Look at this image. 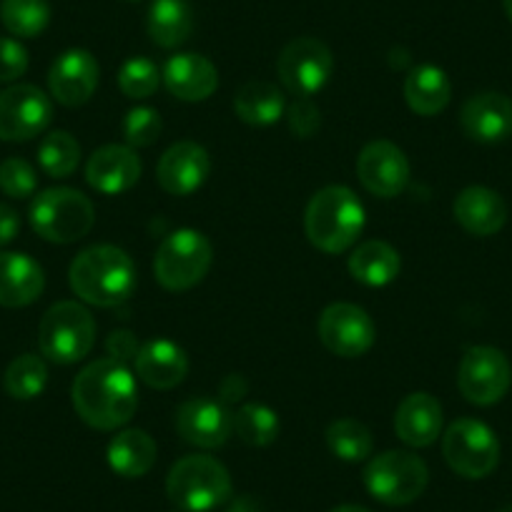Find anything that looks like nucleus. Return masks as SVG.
<instances>
[{"mask_svg":"<svg viewBox=\"0 0 512 512\" xmlns=\"http://www.w3.org/2000/svg\"><path fill=\"white\" fill-rule=\"evenodd\" d=\"M73 407L93 430L111 432L128 425L139 407V390L131 369L116 359H96L73 382Z\"/></svg>","mask_w":512,"mask_h":512,"instance_id":"f257e3e1","label":"nucleus"},{"mask_svg":"<svg viewBox=\"0 0 512 512\" xmlns=\"http://www.w3.org/2000/svg\"><path fill=\"white\" fill-rule=\"evenodd\" d=\"M68 282L76 297L93 307H118L136 289V267L131 256L111 244L83 249L68 269Z\"/></svg>","mask_w":512,"mask_h":512,"instance_id":"f03ea898","label":"nucleus"},{"mask_svg":"<svg viewBox=\"0 0 512 512\" xmlns=\"http://www.w3.org/2000/svg\"><path fill=\"white\" fill-rule=\"evenodd\" d=\"M362 201L347 186H324L309 199L304 211L307 239L324 254H342L357 244L364 229Z\"/></svg>","mask_w":512,"mask_h":512,"instance_id":"7ed1b4c3","label":"nucleus"},{"mask_svg":"<svg viewBox=\"0 0 512 512\" xmlns=\"http://www.w3.org/2000/svg\"><path fill=\"white\" fill-rule=\"evenodd\" d=\"M166 495L184 512H209L229 500L231 475L214 457L189 455L169 470Z\"/></svg>","mask_w":512,"mask_h":512,"instance_id":"20e7f679","label":"nucleus"},{"mask_svg":"<svg viewBox=\"0 0 512 512\" xmlns=\"http://www.w3.org/2000/svg\"><path fill=\"white\" fill-rule=\"evenodd\" d=\"M96 209L91 199L76 189H46L31 204V226L41 239L53 244H73L91 231Z\"/></svg>","mask_w":512,"mask_h":512,"instance_id":"39448f33","label":"nucleus"},{"mask_svg":"<svg viewBox=\"0 0 512 512\" xmlns=\"http://www.w3.org/2000/svg\"><path fill=\"white\" fill-rule=\"evenodd\" d=\"M211 262V241L196 229H179L161 241L154 259V274L169 292H186L204 282Z\"/></svg>","mask_w":512,"mask_h":512,"instance_id":"423d86ee","label":"nucleus"},{"mask_svg":"<svg viewBox=\"0 0 512 512\" xmlns=\"http://www.w3.org/2000/svg\"><path fill=\"white\" fill-rule=\"evenodd\" d=\"M96 342V322L78 302H58L43 314L38 327V347L56 364H76Z\"/></svg>","mask_w":512,"mask_h":512,"instance_id":"0eeeda50","label":"nucleus"},{"mask_svg":"<svg viewBox=\"0 0 512 512\" xmlns=\"http://www.w3.org/2000/svg\"><path fill=\"white\" fill-rule=\"evenodd\" d=\"M430 472L417 455L405 450H390L372 457L364 467V487L374 500L402 507L415 502L425 492Z\"/></svg>","mask_w":512,"mask_h":512,"instance_id":"6e6552de","label":"nucleus"},{"mask_svg":"<svg viewBox=\"0 0 512 512\" xmlns=\"http://www.w3.org/2000/svg\"><path fill=\"white\" fill-rule=\"evenodd\" d=\"M442 455L452 472L467 480H482L500 465V440L485 422L462 417L447 427Z\"/></svg>","mask_w":512,"mask_h":512,"instance_id":"1a4fd4ad","label":"nucleus"},{"mask_svg":"<svg viewBox=\"0 0 512 512\" xmlns=\"http://www.w3.org/2000/svg\"><path fill=\"white\" fill-rule=\"evenodd\" d=\"M334 71V56L319 38H294L277 58L282 86L297 98H309L322 91Z\"/></svg>","mask_w":512,"mask_h":512,"instance_id":"9d476101","label":"nucleus"},{"mask_svg":"<svg viewBox=\"0 0 512 512\" xmlns=\"http://www.w3.org/2000/svg\"><path fill=\"white\" fill-rule=\"evenodd\" d=\"M512 384L510 359L497 347H470L457 369V387L462 397L477 407L497 405Z\"/></svg>","mask_w":512,"mask_h":512,"instance_id":"9b49d317","label":"nucleus"},{"mask_svg":"<svg viewBox=\"0 0 512 512\" xmlns=\"http://www.w3.org/2000/svg\"><path fill=\"white\" fill-rule=\"evenodd\" d=\"M53 118V103L31 83L0 91V141H31L41 136Z\"/></svg>","mask_w":512,"mask_h":512,"instance_id":"f8f14e48","label":"nucleus"},{"mask_svg":"<svg viewBox=\"0 0 512 512\" xmlns=\"http://www.w3.org/2000/svg\"><path fill=\"white\" fill-rule=\"evenodd\" d=\"M319 339L332 354L354 359L367 354L377 339V327L362 307L349 302L329 304L317 324Z\"/></svg>","mask_w":512,"mask_h":512,"instance_id":"ddd939ff","label":"nucleus"},{"mask_svg":"<svg viewBox=\"0 0 512 512\" xmlns=\"http://www.w3.org/2000/svg\"><path fill=\"white\" fill-rule=\"evenodd\" d=\"M357 176L369 194L392 199L410 184V161L405 151L392 141H372L359 151Z\"/></svg>","mask_w":512,"mask_h":512,"instance_id":"4468645a","label":"nucleus"},{"mask_svg":"<svg viewBox=\"0 0 512 512\" xmlns=\"http://www.w3.org/2000/svg\"><path fill=\"white\" fill-rule=\"evenodd\" d=\"M98 61L83 48H71L53 61L48 88L61 106L78 108L91 101L98 88Z\"/></svg>","mask_w":512,"mask_h":512,"instance_id":"2eb2a0df","label":"nucleus"},{"mask_svg":"<svg viewBox=\"0 0 512 512\" xmlns=\"http://www.w3.org/2000/svg\"><path fill=\"white\" fill-rule=\"evenodd\" d=\"M176 432L181 440L204 450H216L231 437V415L211 397H191L176 410Z\"/></svg>","mask_w":512,"mask_h":512,"instance_id":"dca6fc26","label":"nucleus"},{"mask_svg":"<svg viewBox=\"0 0 512 512\" xmlns=\"http://www.w3.org/2000/svg\"><path fill=\"white\" fill-rule=\"evenodd\" d=\"M211 174V159L196 141H179L169 146L156 166L159 186L171 196H189L204 186Z\"/></svg>","mask_w":512,"mask_h":512,"instance_id":"f3484780","label":"nucleus"},{"mask_svg":"<svg viewBox=\"0 0 512 512\" xmlns=\"http://www.w3.org/2000/svg\"><path fill=\"white\" fill-rule=\"evenodd\" d=\"M460 126L472 141L500 144L512 136V101L497 91L475 93L462 103Z\"/></svg>","mask_w":512,"mask_h":512,"instance_id":"a211bd4d","label":"nucleus"},{"mask_svg":"<svg viewBox=\"0 0 512 512\" xmlns=\"http://www.w3.org/2000/svg\"><path fill=\"white\" fill-rule=\"evenodd\" d=\"M141 179V159L131 146L108 144L93 151L86 164V181L98 194H126Z\"/></svg>","mask_w":512,"mask_h":512,"instance_id":"6ab92c4d","label":"nucleus"},{"mask_svg":"<svg viewBox=\"0 0 512 512\" xmlns=\"http://www.w3.org/2000/svg\"><path fill=\"white\" fill-rule=\"evenodd\" d=\"M164 86L179 101H206L219 88V71L214 63L199 53H179L164 66Z\"/></svg>","mask_w":512,"mask_h":512,"instance_id":"aec40b11","label":"nucleus"},{"mask_svg":"<svg viewBox=\"0 0 512 512\" xmlns=\"http://www.w3.org/2000/svg\"><path fill=\"white\" fill-rule=\"evenodd\" d=\"M43 287L46 274L36 259L18 251H0V307H28L41 297Z\"/></svg>","mask_w":512,"mask_h":512,"instance_id":"412c9836","label":"nucleus"},{"mask_svg":"<svg viewBox=\"0 0 512 512\" xmlns=\"http://www.w3.org/2000/svg\"><path fill=\"white\" fill-rule=\"evenodd\" d=\"M457 224L472 236H492L507 224V204L487 186H467L452 204Z\"/></svg>","mask_w":512,"mask_h":512,"instance_id":"4be33fe9","label":"nucleus"},{"mask_svg":"<svg viewBox=\"0 0 512 512\" xmlns=\"http://www.w3.org/2000/svg\"><path fill=\"white\" fill-rule=\"evenodd\" d=\"M442 405L427 392H412L395 412V432L405 445L430 447L442 435Z\"/></svg>","mask_w":512,"mask_h":512,"instance_id":"5701e85b","label":"nucleus"},{"mask_svg":"<svg viewBox=\"0 0 512 512\" xmlns=\"http://www.w3.org/2000/svg\"><path fill=\"white\" fill-rule=\"evenodd\" d=\"M136 374L149 384L151 390H174L189 374V357L179 344L169 339H151L141 344L136 357Z\"/></svg>","mask_w":512,"mask_h":512,"instance_id":"b1692460","label":"nucleus"},{"mask_svg":"<svg viewBox=\"0 0 512 512\" xmlns=\"http://www.w3.org/2000/svg\"><path fill=\"white\" fill-rule=\"evenodd\" d=\"M400 254L387 241H364L349 256V274L364 287H387L400 277Z\"/></svg>","mask_w":512,"mask_h":512,"instance_id":"393cba45","label":"nucleus"},{"mask_svg":"<svg viewBox=\"0 0 512 512\" xmlns=\"http://www.w3.org/2000/svg\"><path fill=\"white\" fill-rule=\"evenodd\" d=\"M405 98L407 106L417 116H437L450 103L452 83L442 68L425 63V66L412 68L410 76H407Z\"/></svg>","mask_w":512,"mask_h":512,"instance_id":"a878e982","label":"nucleus"},{"mask_svg":"<svg viewBox=\"0 0 512 512\" xmlns=\"http://www.w3.org/2000/svg\"><path fill=\"white\" fill-rule=\"evenodd\" d=\"M156 462V442L144 430H123L108 445V465L126 480L144 477Z\"/></svg>","mask_w":512,"mask_h":512,"instance_id":"bb28decb","label":"nucleus"},{"mask_svg":"<svg viewBox=\"0 0 512 512\" xmlns=\"http://www.w3.org/2000/svg\"><path fill=\"white\" fill-rule=\"evenodd\" d=\"M234 111L249 126H272L287 111V101L274 83L249 81L236 91Z\"/></svg>","mask_w":512,"mask_h":512,"instance_id":"cd10ccee","label":"nucleus"},{"mask_svg":"<svg viewBox=\"0 0 512 512\" xmlns=\"http://www.w3.org/2000/svg\"><path fill=\"white\" fill-rule=\"evenodd\" d=\"M146 26L156 46L179 48L194 31V13L186 0H154Z\"/></svg>","mask_w":512,"mask_h":512,"instance_id":"c85d7f7f","label":"nucleus"},{"mask_svg":"<svg viewBox=\"0 0 512 512\" xmlns=\"http://www.w3.org/2000/svg\"><path fill=\"white\" fill-rule=\"evenodd\" d=\"M231 430L236 432V437H239L244 445L267 447L277 440L279 417L277 412L269 410L267 405L249 402V405H241L239 410L231 415Z\"/></svg>","mask_w":512,"mask_h":512,"instance_id":"c756f323","label":"nucleus"},{"mask_svg":"<svg viewBox=\"0 0 512 512\" xmlns=\"http://www.w3.org/2000/svg\"><path fill=\"white\" fill-rule=\"evenodd\" d=\"M0 21L13 36L36 38L51 23V6L48 0H3Z\"/></svg>","mask_w":512,"mask_h":512,"instance_id":"7c9ffc66","label":"nucleus"},{"mask_svg":"<svg viewBox=\"0 0 512 512\" xmlns=\"http://www.w3.org/2000/svg\"><path fill=\"white\" fill-rule=\"evenodd\" d=\"M48 384V367L36 354H21L13 359L3 377V387L13 400H36Z\"/></svg>","mask_w":512,"mask_h":512,"instance_id":"2f4dec72","label":"nucleus"},{"mask_svg":"<svg viewBox=\"0 0 512 512\" xmlns=\"http://www.w3.org/2000/svg\"><path fill=\"white\" fill-rule=\"evenodd\" d=\"M327 445L332 450V455L344 462H362L374 450L372 432L359 420H352V417L334 420L327 427Z\"/></svg>","mask_w":512,"mask_h":512,"instance_id":"473e14b6","label":"nucleus"},{"mask_svg":"<svg viewBox=\"0 0 512 512\" xmlns=\"http://www.w3.org/2000/svg\"><path fill=\"white\" fill-rule=\"evenodd\" d=\"M81 146L68 131H51L38 146V164L53 179H66L78 169Z\"/></svg>","mask_w":512,"mask_h":512,"instance_id":"72a5a7b5","label":"nucleus"},{"mask_svg":"<svg viewBox=\"0 0 512 512\" xmlns=\"http://www.w3.org/2000/svg\"><path fill=\"white\" fill-rule=\"evenodd\" d=\"M161 83V71L149 58H131L118 71V88L128 98H149L154 96Z\"/></svg>","mask_w":512,"mask_h":512,"instance_id":"f704fd0d","label":"nucleus"},{"mask_svg":"<svg viewBox=\"0 0 512 512\" xmlns=\"http://www.w3.org/2000/svg\"><path fill=\"white\" fill-rule=\"evenodd\" d=\"M161 128H164V123H161L156 108L136 106L123 118V139L131 149H146V146H154L159 141Z\"/></svg>","mask_w":512,"mask_h":512,"instance_id":"c9c22d12","label":"nucleus"},{"mask_svg":"<svg viewBox=\"0 0 512 512\" xmlns=\"http://www.w3.org/2000/svg\"><path fill=\"white\" fill-rule=\"evenodd\" d=\"M38 186L36 169L26 159L0 161V191L11 199H28Z\"/></svg>","mask_w":512,"mask_h":512,"instance_id":"e433bc0d","label":"nucleus"},{"mask_svg":"<svg viewBox=\"0 0 512 512\" xmlns=\"http://www.w3.org/2000/svg\"><path fill=\"white\" fill-rule=\"evenodd\" d=\"M287 121H289V131H292L297 139H312V136L319 131V126H322L319 108L314 106L309 98H297V101L289 106Z\"/></svg>","mask_w":512,"mask_h":512,"instance_id":"4c0bfd02","label":"nucleus"},{"mask_svg":"<svg viewBox=\"0 0 512 512\" xmlns=\"http://www.w3.org/2000/svg\"><path fill=\"white\" fill-rule=\"evenodd\" d=\"M28 71V51L13 38H0V83L18 81Z\"/></svg>","mask_w":512,"mask_h":512,"instance_id":"58836bf2","label":"nucleus"},{"mask_svg":"<svg viewBox=\"0 0 512 512\" xmlns=\"http://www.w3.org/2000/svg\"><path fill=\"white\" fill-rule=\"evenodd\" d=\"M106 349L108 354H111V359L126 364V362H136V357H139L141 352V344L139 339L134 337V332L118 329V332H111V337H108L106 342Z\"/></svg>","mask_w":512,"mask_h":512,"instance_id":"ea45409f","label":"nucleus"},{"mask_svg":"<svg viewBox=\"0 0 512 512\" xmlns=\"http://www.w3.org/2000/svg\"><path fill=\"white\" fill-rule=\"evenodd\" d=\"M21 231V216L11 206L0 204V246L11 244Z\"/></svg>","mask_w":512,"mask_h":512,"instance_id":"a19ab883","label":"nucleus"},{"mask_svg":"<svg viewBox=\"0 0 512 512\" xmlns=\"http://www.w3.org/2000/svg\"><path fill=\"white\" fill-rule=\"evenodd\" d=\"M332 512H369V510L362 505H339V507H334Z\"/></svg>","mask_w":512,"mask_h":512,"instance_id":"79ce46f5","label":"nucleus"},{"mask_svg":"<svg viewBox=\"0 0 512 512\" xmlns=\"http://www.w3.org/2000/svg\"><path fill=\"white\" fill-rule=\"evenodd\" d=\"M502 6H505L507 18H510V23H512V0H502Z\"/></svg>","mask_w":512,"mask_h":512,"instance_id":"37998d69","label":"nucleus"},{"mask_svg":"<svg viewBox=\"0 0 512 512\" xmlns=\"http://www.w3.org/2000/svg\"><path fill=\"white\" fill-rule=\"evenodd\" d=\"M500 512H512V505H507V507H502Z\"/></svg>","mask_w":512,"mask_h":512,"instance_id":"c03bdc74","label":"nucleus"}]
</instances>
